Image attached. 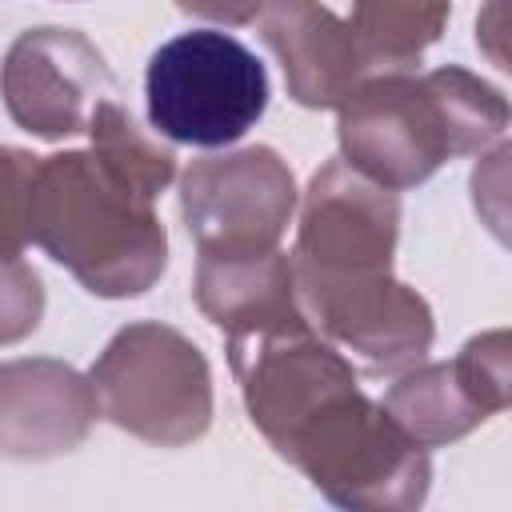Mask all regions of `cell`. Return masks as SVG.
I'll return each mask as SVG.
<instances>
[{
	"mask_svg": "<svg viewBox=\"0 0 512 512\" xmlns=\"http://www.w3.org/2000/svg\"><path fill=\"white\" fill-rule=\"evenodd\" d=\"M192 296L224 332V344L308 324L296 300L292 260L280 248L260 256H200Z\"/></svg>",
	"mask_w": 512,
	"mask_h": 512,
	"instance_id": "cell-12",
	"label": "cell"
},
{
	"mask_svg": "<svg viewBox=\"0 0 512 512\" xmlns=\"http://www.w3.org/2000/svg\"><path fill=\"white\" fill-rule=\"evenodd\" d=\"M88 380L100 416L144 444L184 448L212 424L208 356L160 320L124 324L96 356Z\"/></svg>",
	"mask_w": 512,
	"mask_h": 512,
	"instance_id": "cell-4",
	"label": "cell"
},
{
	"mask_svg": "<svg viewBox=\"0 0 512 512\" xmlns=\"http://www.w3.org/2000/svg\"><path fill=\"white\" fill-rule=\"evenodd\" d=\"M296 212V176L268 144L200 156L180 176V216L200 256H260L280 248Z\"/></svg>",
	"mask_w": 512,
	"mask_h": 512,
	"instance_id": "cell-6",
	"label": "cell"
},
{
	"mask_svg": "<svg viewBox=\"0 0 512 512\" xmlns=\"http://www.w3.org/2000/svg\"><path fill=\"white\" fill-rule=\"evenodd\" d=\"M296 300L308 324L332 340L340 352L356 356L364 372L392 376L428 356L436 340V320L428 300L396 280L392 272L376 276H292Z\"/></svg>",
	"mask_w": 512,
	"mask_h": 512,
	"instance_id": "cell-7",
	"label": "cell"
},
{
	"mask_svg": "<svg viewBox=\"0 0 512 512\" xmlns=\"http://www.w3.org/2000/svg\"><path fill=\"white\" fill-rule=\"evenodd\" d=\"M88 136H92V152L96 160L120 176L128 188H136L144 200H160V192L172 184L176 176V152L168 144H160L156 136H148L136 116L116 100H100L88 116Z\"/></svg>",
	"mask_w": 512,
	"mask_h": 512,
	"instance_id": "cell-15",
	"label": "cell"
},
{
	"mask_svg": "<svg viewBox=\"0 0 512 512\" xmlns=\"http://www.w3.org/2000/svg\"><path fill=\"white\" fill-rule=\"evenodd\" d=\"M44 320V280L20 256H0V348L20 344Z\"/></svg>",
	"mask_w": 512,
	"mask_h": 512,
	"instance_id": "cell-18",
	"label": "cell"
},
{
	"mask_svg": "<svg viewBox=\"0 0 512 512\" xmlns=\"http://www.w3.org/2000/svg\"><path fill=\"white\" fill-rule=\"evenodd\" d=\"M464 392L488 412H504L508 400H512V340H508V328H492V332H480L472 336L456 360H452Z\"/></svg>",
	"mask_w": 512,
	"mask_h": 512,
	"instance_id": "cell-16",
	"label": "cell"
},
{
	"mask_svg": "<svg viewBox=\"0 0 512 512\" xmlns=\"http://www.w3.org/2000/svg\"><path fill=\"white\" fill-rule=\"evenodd\" d=\"M176 8L184 16H200V20H212L224 28H244L260 16L264 0H176Z\"/></svg>",
	"mask_w": 512,
	"mask_h": 512,
	"instance_id": "cell-19",
	"label": "cell"
},
{
	"mask_svg": "<svg viewBox=\"0 0 512 512\" xmlns=\"http://www.w3.org/2000/svg\"><path fill=\"white\" fill-rule=\"evenodd\" d=\"M100 416L92 380L52 356L0 364V456L52 460L80 448Z\"/></svg>",
	"mask_w": 512,
	"mask_h": 512,
	"instance_id": "cell-10",
	"label": "cell"
},
{
	"mask_svg": "<svg viewBox=\"0 0 512 512\" xmlns=\"http://www.w3.org/2000/svg\"><path fill=\"white\" fill-rule=\"evenodd\" d=\"M452 0H352V40L364 72H412L444 36Z\"/></svg>",
	"mask_w": 512,
	"mask_h": 512,
	"instance_id": "cell-14",
	"label": "cell"
},
{
	"mask_svg": "<svg viewBox=\"0 0 512 512\" xmlns=\"http://www.w3.org/2000/svg\"><path fill=\"white\" fill-rule=\"evenodd\" d=\"M40 156L28 148L0 144V256H20L32 244L28 228V200L36 180Z\"/></svg>",
	"mask_w": 512,
	"mask_h": 512,
	"instance_id": "cell-17",
	"label": "cell"
},
{
	"mask_svg": "<svg viewBox=\"0 0 512 512\" xmlns=\"http://www.w3.org/2000/svg\"><path fill=\"white\" fill-rule=\"evenodd\" d=\"M144 96L148 120L160 136L196 148H224L264 116L268 72L236 36L192 28L152 52Z\"/></svg>",
	"mask_w": 512,
	"mask_h": 512,
	"instance_id": "cell-5",
	"label": "cell"
},
{
	"mask_svg": "<svg viewBox=\"0 0 512 512\" xmlns=\"http://www.w3.org/2000/svg\"><path fill=\"white\" fill-rule=\"evenodd\" d=\"M400 240V196L392 188L372 184L340 156L320 164L308 180L296 244H292V276H376L392 272Z\"/></svg>",
	"mask_w": 512,
	"mask_h": 512,
	"instance_id": "cell-8",
	"label": "cell"
},
{
	"mask_svg": "<svg viewBox=\"0 0 512 512\" xmlns=\"http://www.w3.org/2000/svg\"><path fill=\"white\" fill-rule=\"evenodd\" d=\"M260 40L284 72V88L300 108H340L368 76L348 20L320 0H264Z\"/></svg>",
	"mask_w": 512,
	"mask_h": 512,
	"instance_id": "cell-11",
	"label": "cell"
},
{
	"mask_svg": "<svg viewBox=\"0 0 512 512\" xmlns=\"http://www.w3.org/2000/svg\"><path fill=\"white\" fill-rule=\"evenodd\" d=\"M384 412L404 428L408 440L420 448H444L468 432H476L484 420H492L460 384L452 360L412 364L396 376V384L384 392Z\"/></svg>",
	"mask_w": 512,
	"mask_h": 512,
	"instance_id": "cell-13",
	"label": "cell"
},
{
	"mask_svg": "<svg viewBox=\"0 0 512 512\" xmlns=\"http://www.w3.org/2000/svg\"><path fill=\"white\" fill-rule=\"evenodd\" d=\"M0 96L16 128L36 140H68L88 132L100 100L116 96L104 52L76 28H28L0 60Z\"/></svg>",
	"mask_w": 512,
	"mask_h": 512,
	"instance_id": "cell-9",
	"label": "cell"
},
{
	"mask_svg": "<svg viewBox=\"0 0 512 512\" xmlns=\"http://www.w3.org/2000/svg\"><path fill=\"white\" fill-rule=\"evenodd\" d=\"M28 228L48 260L104 300L144 296L168 268V232L156 200L112 176L92 148L40 156Z\"/></svg>",
	"mask_w": 512,
	"mask_h": 512,
	"instance_id": "cell-2",
	"label": "cell"
},
{
	"mask_svg": "<svg viewBox=\"0 0 512 512\" xmlns=\"http://www.w3.org/2000/svg\"><path fill=\"white\" fill-rule=\"evenodd\" d=\"M276 456L300 468L324 500L356 512H412L432 484L428 448L408 440L360 384L324 396L280 440Z\"/></svg>",
	"mask_w": 512,
	"mask_h": 512,
	"instance_id": "cell-3",
	"label": "cell"
},
{
	"mask_svg": "<svg viewBox=\"0 0 512 512\" xmlns=\"http://www.w3.org/2000/svg\"><path fill=\"white\" fill-rule=\"evenodd\" d=\"M336 112L340 160L392 192L432 180L448 160L480 156L512 120L504 92L460 64L364 76Z\"/></svg>",
	"mask_w": 512,
	"mask_h": 512,
	"instance_id": "cell-1",
	"label": "cell"
}]
</instances>
